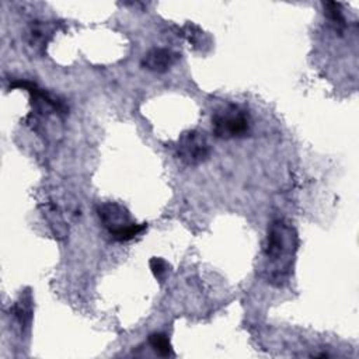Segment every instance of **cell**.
<instances>
[{
	"instance_id": "3",
	"label": "cell",
	"mask_w": 359,
	"mask_h": 359,
	"mask_svg": "<svg viewBox=\"0 0 359 359\" xmlns=\"http://www.w3.org/2000/svg\"><path fill=\"white\" fill-rule=\"evenodd\" d=\"M213 133L217 137H238L248 132V118L237 107H227L212 116Z\"/></svg>"
},
{
	"instance_id": "7",
	"label": "cell",
	"mask_w": 359,
	"mask_h": 359,
	"mask_svg": "<svg viewBox=\"0 0 359 359\" xmlns=\"http://www.w3.org/2000/svg\"><path fill=\"white\" fill-rule=\"evenodd\" d=\"M150 268H151L154 276L158 279H161L163 275L167 272V264L161 258H153L150 261Z\"/></svg>"
},
{
	"instance_id": "1",
	"label": "cell",
	"mask_w": 359,
	"mask_h": 359,
	"mask_svg": "<svg viewBox=\"0 0 359 359\" xmlns=\"http://www.w3.org/2000/svg\"><path fill=\"white\" fill-rule=\"evenodd\" d=\"M294 238L296 237L292 234V229L282 222L273 223L269 230L265 255L268 259H271V264L275 265V269L271 273L276 279L282 278L292 262L290 257L294 248Z\"/></svg>"
},
{
	"instance_id": "2",
	"label": "cell",
	"mask_w": 359,
	"mask_h": 359,
	"mask_svg": "<svg viewBox=\"0 0 359 359\" xmlns=\"http://www.w3.org/2000/svg\"><path fill=\"white\" fill-rule=\"evenodd\" d=\"M98 216L104 226L109 230L112 238L118 241H128L136 237L146 229V224H136L132 222L129 212L118 203H105L98 209Z\"/></svg>"
},
{
	"instance_id": "6",
	"label": "cell",
	"mask_w": 359,
	"mask_h": 359,
	"mask_svg": "<svg viewBox=\"0 0 359 359\" xmlns=\"http://www.w3.org/2000/svg\"><path fill=\"white\" fill-rule=\"evenodd\" d=\"M149 344L161 356H172V349L168 338L164 334H153L149 337Z\"/></svg>"
},
{
	"instance_id": "5",
	"label": "cell",
	"mask_w": 359,
	"mask_h": 359,
	"mask_svg": "<svg viewBox=\"0 0 359 359\" xmlns=\"http://www.w3.org/2000/svg\"><path fill=\"white\" fill-rule=\"evenodd\" d=\"M177 60V55L168 49H153L143 57V66L151 72H165Z\"/></svg>"
},
{
	"instance_id": "4",
	"label": "cell",
	"mask_w": 359,
	"mask_h": 359,
	"mask_svg": "<svg viewBox=\"0 0 359 359\" xmlns=\"http://www.w3.org/2000/svg\"><path fill=\"white\" fill-rule=\"evenodd\" d=\"M209 143L203 132L199 130H189L184 133L178 142L177 153L178 158L188 164L196 165L208 158L209 156Z\"/></svg>"
}]
</instances>
